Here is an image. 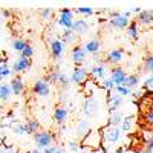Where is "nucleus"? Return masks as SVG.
Returning a JSON list of instances; mask_svg holds the SVG:
<instances>
[{
    "instance_id": "4",
    "label": "nucleus",
    "mask_w": 153,
    "mask_h": 153,
    "mask_svg": "<svg viewBox=\"0 0 153 153\" xmlns=\"http://www.w3.org/2000/svg\"><path fill=\"white\" fill-rule=\"evenodd\" d=\"M74 14L75 12L69 8H61L58 11V19H57V25L61 26L63 29H72V25H74Z\"/></svg>"
},
{
    "instance_id": "10",
    "label": "nucleus",
    "mask_w": 153,
    "mask_h": 153,
    "mask_svg": "<svg viewBox=\"0 0 153 153\" xmlns=\"http://www.w3.org/2000/svg\"><path fill=\"white\" fill-rule=\"evenodd\" d=\"M86 51H84V48L83 46H80V45H76V46H74L72 48V51H71V60L75 63L76 66H81L83 63L86 61Z\"/></svg>"
},
{
    "instance_id": "24",
    "label": "nucleus",
    "mask_w": 153,
    "mask_h": 153,
    "mask_svg": "<svg viewBox=\"0 0 153 153\" xmlns=\"http://www.w3.org/2000/svg\"><path fill=\"white\" fill-rule=\"evenodd\" d=\"M126 34H127V37H129V38H132V40H138V37H139V28H138L136 20L130 22V25L126 29Z\"/></svg>"
},
{
    "instance_id": "31",
    "label": "nucleus",
    "mask_w": 153,
    "mask_h": 153,
    "mask_svg": "<svg viewBox=\"0 0 153 153\" xmlns=\"http://www.w3.org/2000/svg\"><path fill=\"white\" fill-rule=\"evenodd\" d=\"M143 71L153 74V54H150V55H147L144 58V61H143Z\"/></svg>"
},
{
    "instance_id": "11",
    "label": "nucleus",
    "mask_w": 153,
    "mask_h": 153,
    "mask_svg": "<svg viewBox=\"0 0 153 153\" xmlns=\"http://www.w3.org/2000/svg\"><path fill=\"white\" fill-rule=\"evenodd\" d=\"M91 75H92V78L97 80V81L106 80V76H107V66H106V63H97L95 66H92L91 68Z\"/></svg>"
},
{
    "instance_id": "5",
    "label": "nucleus",
    "mask_w": 153,
    "mask_h": 153,
    "mask_svg": "<svg viewBox=\"0 0 153 153\" xmlns=\"http://www.w3.org/2000/svg\"><path fill=\"white\" fill-rule=\"evenodd\" d=\"M109 25L115 29H127V26L130 25V19L126 17L124 14H120V12H110L109 11Z\"/></svg>"
},
{
    "instance_id": "51",
    "label": "nucleus",
    "mask_w": 153,
    "mask_h": 153,
    "mask_svg": "<svg viewBox=\"0 0 153 153\" xmlns=\"http://www.w3.org/2000/svg\"><path fill=\"white\" fill-rule=\"evenodd\" d=\"M28 153H43V150H40V149H34V150H29Z\"/></svg>"
},
{
    "instance_id": "32",
    "label": "nucleus",
    "mask_w": 153,
    "mask_h": 153,
    "mask_svg": "<svg viewBox=\"0 0 153 153\" xmlns=\"http://www.w3.org/2000/svg\"><path fill=\"white\" fill-rule=\"evenodd\" d=\"M11 129H12V132H14L16 135H25L26 133V127H25V124H20V123H11V124H8Z\"/></svg>"
},
{
    "instance_id": "6",
    "label": "nucleus",
    "mask_w": 153,
    "mask_h": 153,
    "mask_svg": "<svg viewBox=\"0 0 153 153\" xmlns=\"http://www.w3.org/2000/svg\"><path fill=\"white\" fill-rule=\"evenodd\" d=\"M87 78H89V71L83 66H76L69 76L71 84H75V86H83L87 81Z\"/></svg>"
},
{
    "instance_id": "9",
    "label": "nucleus",
    "mask_w": 153,
    "mask_h": 153,
    "mask_svg": "<svg viewBox=\"0 0 153 153\" xmlns=\"http://www.w3.org/2000/svg\"><path fill=\"white\" fill-rule=\"evenodd\" d=\"M32 92L38 97H48L51 94V84L45 78H38L32 86Z\"/></svg>"
},
{
    "instance_id": "47",
    "label": "nucleus",
    "mask_w": 153,
    "mask_h": 153,
    "mask_svg": "<svg viewBox=\"0 0 153 153\" xmlns=\"http://www.w3.org/2000/svg\"><path fill=\"white\" fill-rule=\"evenodd\" d=\"M92 153H107V150H106V147H104V146H101L100 149H97V150H94Z\"/></svg>"
},
{
    "instance_id": "28",
    "label": "nucleus",
    "mask_w": 153,
    "mask_h": 153,
    "mask_svg": "<svg viewBox=\"0 0 153 153\" xmlns=\"http://www.w3.org/2000/svg\"><path fill=\"white\" fill-rule=\"evenodd\" d=\"M60 75H61V71L58 69V68H55V69H52V71H51L46 76H45V80L51 84V83H52V84H55V83H58V78H60Z\"/></svg>"
},
{
    "instance_id": "14",
    "label": "nucleus",
    "mask_w": 153,
    "mask_h": 153,
    "mask_svg": "<svg viewBox=\"0 0 153 153\" xmlns=\"http://www.w3.org/2000/svg\"><path fill=\"white\" fill-rule=\"evenodd\" d=\"M31 66H32V60H31V58L19 57V58L14 61V65H12V72H16V74H23L25 71H28Z\"/></svg>"
},
{
    "instance_id": "27",
    "label": "nucleus",
    "mask_w": 153,
    "mask_h": 153,
    "mask_svg": "<svg viewBox=\"0 0 153 153\" xmlns=\"http://www.w3.org/2000/svg\"><path fill=\"white\" fill-rule=\"evenodd\" d=\"M12 95V91H11V87L9 84H0V101H3V103H6V101L11 98Z\"/></svg>"
},
{
    "instance_id": "37",
    "label": "nucleus",
    "mask_w": 153,
    "mask_h": 153,
    "mask_svg": "<svg viewBox=\"0 0 153 153\" xmlns=\"http://www.w3.org/2000/svg\"><path fill=\"white\" fill-rule=\"evenodd\" d=\"M68 147H69V150H71L72 153H80V152H81V144L76 143V141L68 143Z\"/></svg>"
},
{
    "instance_id": "16",
    "label": "nucleus",
    "mask_w": 153,
    "mask_h": 153,
    "mask_svg": "<svg viewBox=\"0 0 153 153\" xmlns=\"http://www.w3.org/2000/svg\"><path fill=\"white\" fill-rule=\"evenodd\" d=\"M136 23L143 26H150L153 25V9H143L136 16Z\"/></svg>"
},
{
    "instance_id": "18",
    "label": "nucleus",
    "mask_w": 153,
    "mask_h": 153,
    "mask_svg": "<svg viewBox=\"0 0 153 153\" xmlns=\"http://www.w3.org/2000/svg\"><path fill=\"white\" fill-rule=\"evenodd\" d=\"M91 130H92L91 129V123L86 121V120H80L78 123H76V127H75V135H76V138L84 139Z\"/></svg>"
},
{
    "instance_id": "38",
    "label": "nucleus",
    "mask_w": 153,
    "mask_h": 153,
    "mask_svg": "<svg viewBox=\"0 0 153 153\" xmlns=\"http://www.w3.org/2000/svg\"><path fill=\"white\" fill-rule=\"evenodd\" d=\"M32 55H34V48L31 45H28L26 48L23 49V52L20 54V57H23V58H31Z\"/></svg>"
},
{
    "instance_id": "15",
    "label": "nucleus",
    "mask_w": 153,
    "mask_h": 153,
    "mask_svg": "<svg viewBox=\"0 0 153 153\" xmlns=\"http://www.w3.org/2000/svg\"><path fill=\"white\" fill-rule=\"evenodd\" d=\"M121 104H123V97H121L120 94H117L115 91L110 92L109 97H107V107H109V112H110V113H112V112H117Z\"/></svg>"
},
{
    "instance_id": "40",
    "label": "nucleus",
    "mask_w": 153,
    "mask_h": 153,
    "mask_svg": "<svg viewBox=\"0 0 153 153\" xmlns=\"http://www.w3.org/2000/svg\"><path fill=\"white\" fill-rule=\"evenodd\" d=\"M143 87H144V91H153V75L147 76V78L144 80Z\"/></svg>"
},
{
    "instance_id": "26",
    "label": "nucleus",
    "mask_w": 153,
    "mask_h": 153,
    "mask_svg": "<svg viewBox=\"0 0 153 153\" xmlns=\"http://www.w3.org/2000/svg\"><path fill=\"white\" fill-rule=\"evenodd\" d=\"M133 124H135V117H133V115H130V117H126V118L123 120L120 129H121V132H130L132 127H133Z\"/></svg>"
},
{
    "instance_id": "22",
    "label": "nucleus",
    "mask_w": 153,
    "mask_h": 153,
    "mask_svg": "<svg viewBox=\"0 0 153 153\" xmlns=\"http://www.w3.org/2000/svg\"><path fill=\"white\" fill-rule=\"evenodd\" d=\"M75 32L72 29H63V32L60 34V40L63 45H72L75 42Z\"/></svg>"
},
{
    "instance_id": "23",
    "label": "nucleus",
    "mask_w": 153,
    "mask_h": 153,
    "mask_svg": "<svg viewBox=\"0 0 153 153\" xmlns=\"http://www.w3.org/2000/svg\"><path fill=\"white\" fill-rule=\"evenodd\" d=\"M25 127H26V133L34 136L38 130H40V121L31 118V120H28V123H26V124H25Z\"/></svg>"
},
{
    "instance_id": "7",
    "label": "nucleus",
    "mask_w": 153,
    "mask_h": 153,
    "mask_svg": "<svg viewBox=\"0 0 153 153\" xmlns=\"http://www.w3.org/2000/svg\"><path fill=\"white\" fill-rule=\"evenodd\" d=\"M63 51H65V45L61 43L60 38H57V37L49 38V52L54 60H58L63 55Z\"/></svg>"
},
{
    "instance_id": "46",
    "label": "nucleus",
    "mask_w": 153,
    "mask_h": 153,
    "mask_svg": "<svg viewBox=\"0 0 153 153\" xmlns=\"http://www.w3.org/2000/svg\"><path fill=\"white\" fill-rule=\"evenodd\" d=\"M130 95H132L133 98H143V92H141V91H136V92H132Z\"/></svg>"
},
{
    "instance_id": "45",
    "label": "nucleus",
    "mask_w": 153,
    "mask_h": 153,
    "mask_svg": "<svg viewBox=\"0 0 153 153\" xmlns=\"http://www.w3.org/2000/svg\"><path fill=\"white\" fill-rule=\"evenodd\" d=\"M5 66H8V58L6 57H2V58H0V69L5 68Z\"/></svg>"
},
{
    "instance_id": "19",
    "label": "nucleus",
    "mask_w": 153,
    "mask_h": 153,
    "mask_svg": "<svg viewBox=\"0 0 153 153\" xmlns=\"http://www.w3.org/2000/svg\"><path fill=\"white\" fill-rule=\"evenodd\" d=\"M9 87H11V91H12V95H22L23 91H25V84H23V80L20 78V76H14V78L11 80L9 83Z\"/></svg>"
},
{
    "instance_id": "33",
    "label": "nucleus",
    "mask_w": 153,
    "mask_h": 153,
    "mask_svg": "<svg viewBox=\"0 0 153 153\" xmlns=\"http://www.w3.org/2000/svg\"><path fill=\"white\" fill-rule=\"evenodd\" d=\"M63 91H66V89L69 87V84H71V80H69V76L66 75V74H63L61 72V75H60V78H58V83H57Z\"/></svg>"
},
{
    "instance_id": "30",
    "label": "nucleus",
    "mask_w": 153,
    "mask_h": 153,
    "mask_svg": "<svg viewBox=\"0 0 153 153\" xmlns=\"http://www.w3.org/2000/svg\"><path fill=\"white\" fill-rule=\"evenodd\" d=\"M138 83H139V76L138 75H127V78H126V81H124V84L123 86H126V87H129L130 91L133 87H136L138 86Z\"/></svg>"
},
{
    "instance_id": "20",
    "label": "nucleus",
    "mask_w": 153,
    "mask_h": 153,
    "mask_svg": "<svg viewBox=\"0 0 153 153\" xmlns=\"http://www.w3.org/2000/svg\"><path fill=\"white\" fill-rule=\"evenodd\" d=\"M87 29H89V25H87V22H86V20H83V19H76V20H74L72 31H74L75 34H78V35H84V34L87 32Z\"/></svg>"
},
{
    "instance_id": "8",
    "label": "nucleus",
    "mask_w": 153,
    "mask_h": 153,
    "mask_svg": "<svg viewBox=\"0 0 153 153\" xmlns=\"http://www.w3.org/2000/svg\"><path fill=\"white\" fill-rule=\"evenodd\" d=\"M98 110H100V104H98L97 98H94V97L86 98L84 104H83V112H84L86 117H89V118L95 117V115L98 113Z\"/></svg>"
},
{
    "instance_id": "17",
    "label": "nucleus",
    "mask_w": 153,
    "mask_h": 153,
    "mask_svg": "<svg viewBox=\"0 0 153 153\" xmlns=\"http://www.w3.org/2000/svg\"><path fill=\"white\" fill-rule=\"evenodd\" d=\"M68 118H69V110H68V107L66 106H58L55 110H54V120H55V123L58 124V126H63L66 121H68Z\"/></svg>"
},
{
    "instance_id": "25",
    "label": "nucleus",
    "mask_w": 153,
    "mask_h": 153,
    "mask_svg": "<svg viewBox=\"0 0 153 153\" xmlns=\"http://www.w3.org/2000/svg\"><path fill=\"white\" fill-rule=\"evenodd\" d=\"M123 120H124V117H123L121 112H118V110H117V112H112L110 117H109V121H107V126H115V127H118V126H121Z\"/></svg>"
},
{
    "instance_id": "54",
    "label": "nucleus",
    "mask_w": 153,
    "mask_h": 153,
    "mask_svg": "<svg viewBox=\"0 0 153 153\" xmlns=\"http://www.w3.org/2000/svg\"><path fill=\"white\" fill-rule=\"evenodd\" d=\"M135 153H143V152H135Z\"/></svg>"
},
{
    "instance_id": "1",
    "label": "nucleus",
    "mask_w": 153,
    "mask_h": 153,
    "mask_svg": "<svg viewBox=\"0 0 153 153\" xmlns=\"http://www.w3.org/2000/svg\"><path fill=\"white\" fill-rule=\"evenodd\" d=\"M101 138H103V146L107 150V147L120 143L121 129L120 127H115V126H106V127H103V130H101Z\"/></svg>"
},
{
    "instance_id": "44",
    "label": "nucleus",
    "mask_w": 153,
    "mask_h": 153,
    "mask_svg": "<svg viewBox=\"0 0 153 153\" xmlns=\"http://www.w3.org/2000/svg\"><path fill=\"white\" fill-rule=\"evenodd\" d=\"M57 149H58V146L55 144V146H51V147H46L45 150H43V153H55L57 152Z\"/></svg>"
},
{
    "instance_id": "13",
    "label": "nucleus",
    "mask_w": 153,
    "mask_h": 153,
    "mask_svg": "<svg viewBox=\"0 0 153 153\" xmlns=\"http://www.w3.org/2000/svg\"><path fill=\"white\" fill-rule=\"evenodd\" d=\"M123 60H124V49H112L106 55V63L113 65V68L117 65H120Z\"/></svg>"
},
{
    "instance_id": "42",
    "label": "nucleus",
    "mask_w": 153,
    "mask_h": 153,
    "mask_svg": "<svg viewBox=\"0 0 153 153\" xmlns=\"http://www.w3.org/2000/svg\"><path fill=\"white\" fill-rule=\"evenodd\" d=\"M0 153H22V152L17 150V149H14L11 144H8V146H5V147L0 149Z\"/></svg>"
},
{
    "instance_id": "48",
    "label": "nucleus",
    "mask_w": 153,
    "mask_h": 153,
    "mask_svg": "<svg viewBox=\"0 0 153 153\" xmlns=\"http://www.w3.org/2000/svg\"><path fill=\"white\" fill-rule=\"evenodd\" d=\"M2 14H3V17H11L12 12H11L9 9H2Z\"/></svg>"
},
{
    "instance_id": "39",
    "label": "nucleus",
    "mask_w": 153,
    "mask_h": 153,
    "mask_svg": "<svg viewBox=\"0 0 153 153\" xmlns=\"http://www.w3.org/2000/svg\"><path fill=\"white\" fill-rule=\"evenodd\" d=\"M40 17H42L45 22H48L51 17H52V9H51V8H43V9L40 11Z\"/></svg>"
},
{
    "instance_id": "2",
    "label": "nucleus",
    "mask_w": 153,
    "mask_h": 153,
    "mask_svg": "<svg viewBox=\"0 0 153 153\" xmlns=\"http://www.w3.org/2000/svg\"><path fill=\"white\" fill-rule=\"evenodd\" d=\"M34 141H35L37 149L45 150L46 147L55 146L57 138H55V135H54L52 132H48V130H38V132L34 135Z\"/></svg>"
},
{
    "instance_id": "41",
    "label": "nucleus",
    "mask_w": 153,
    "mask_h": 153,
    "mask_svg": "<svg viewBox=\"0 0 153 153\" xmlns=\"http://www.w3.org/2000/svg\"><path fill=\"white\" fill-rule=\"evenodd\" d=\"M11 75H12V69H9L8 66L0 69V80H5V78H8V76H11Z\"/></svg>"
},
{
    "instance_id": "50",
    "label": "nucleus",
    "mask_w": 153,
    "mask_h": 153,
    "mask_svg": "<svg viewBox=\"0 0 153 153\" xmlns=\"http://www.w3.org/2000/svg\"><path fill=\"white\" fill-rule=\"evenodd\" d=\"M55 153H68V152L65 150V147H60V146H58V149H57V152H55Z\"/></svg>"
},
{
    "instance_id": "29",
    "label": "nucleus",
    "mask_w": 153,
    "mask_h": 153,
    "mask_svg": "<svg viewBox=\"0 0 153 153\" xmlns=\"http://www.w3.org/2000/svg\"><path fill=\"white\" fill-rule=\"evenodd\" d=\"M29 43H26V40H23V38H14L12 40V49L16 51V52H19V54H22L23 52V49L26 48Z\"/></svg>"
},
{
    "instance_id": "21",
    "label": "nucleus",
    "mask_w": 153,
    "mask_h": 153,
    "mask_svg": "<svg viewBox=\"0 0 153 153\" xmlns=\"http://www.w3.org/2000/svg\"><path fill=\"white\" fill-rule=\"evenodd\" d=\"M83 48L86 51V54H98L100 49H101V42L98 38H92V40H89Z\"/></svg>"
},
{
    "instance_id": "53",
    "label": "nucleus",
    "mask_w": 153,
    "mask_h": 153,
    "mask_svg": "<svg viewBox=\"0 0 153 153\" xmlns=\"http://www.w3.org/2000/svg\"><path fill=\"white\" fill-rule=\"evenodd\" d=\"M152 107H153V100H152Z\"/></svg>"
},
{
    "instance_id": "52",
    "label": "nucleus",
    "mask_w": 153,
    "mask_h": 153,
    "mask_svg": "<svg viewBox=\"0 0 153 153\" xmlns=\"http://www.w3.org/2000/svg\"><path fill=\"white\" fill-rule=\"evenodd\" d=\"M124 152H127V147H120L117 150V153H124Z\"/></svg>"
},
{
    "instance_id": "34",
    "label": "nucleus",
    "mask_w": 153,
    "mask_h": 153,
    "mask_svg": "<svg viewBox=\"0 0 153 153\" xmlns=\"http://www.w3.org/2000/svg\"><path fill=\"white\" fill-rule=\"evenodd\" d=\"M74 12H76V14H80V16H92L95 11L91 6H80V8H76Z\"/></svg>"
},
{
    "instance_id": "3",
    "label": "nucleus",
    "mask_w": 153,
    "mask_h": 153,
    "mask_svg": "<svg viewBox=\"0 0 153 153\" xmlns=\"http://www.w3.org/2000/svg\"><path fill=\"white\" fill-rule=\"evenodd\" d=\"M103 146V138H101V130H91L84 139H81V147L97 150Z\"/></svg>"
},
{
    "instance_id": "43",
    "label": "nucleus",
    "mask_w": 153,
    "mask_h": 153,
    "mask_svg": "<svg viewBox=\"0 0 153 153\" xmlns=\"http://www.w3.org/2000/svg\"><path fill=\"white\" fill-rule=\"evenodd\" d=\"M144 120H146L147 126H153V109H152V110H149V112H146Z\"/></svg>"
},
{
    "instance_id": "12",
    "label": "nucleus",
    "mask_w": 153,
    "mask_h": 153,
    "mask_svg": "<svg viewBox=\"0 0 153 153\" xmlns=\"http://www.w3.org/2000/svg\"><path fill=\"white\" fill-rule=\"evenodd\" d=\"M110 78H112V81L115 83V87H117V86H123L124 81H126V78H127V74H126V71H124L123 68L115 66V68H112V71H110Z\"/></svg>"
},
{
    "instance_id": "49",
    "label": "nucleus",
    "mask_w": 153,
    "mask_h": 153,
    "mask_svg": "<svg viewBox=\"0 0 153 153\" xmlns=\"http://www.w3.org/2000/svg\"><path fill=\"white\" fill-rule=\"evenodd\" d=\"M141 11H143V9L139 8V6H133V8H132V12H135L136 16H138V14H139V12H141Z\"/></svg>"
},
{
    "instance_id": "35",
    "label": "nucleus",
    "mask_w": 153,
    "mask_h": 153,
    "mask_svg": "<svg viewBox=\"0 0 153 153\" xmlns=\"http://www.w3.org/2000/svg\"><path fill=\"white\" fill-rule=\"evenodd\" d=\"M101 87L109 91V92H113L115 91V83L112 81V78H106V80L101 81Z\"/></svg>"
},
{
    "instance_id": "36",
    "label": "nucleus",
    "mask_w": 153,
    "mask_h": 153,
    "mask_svg": "<svg viewBox=\"0 0 153 153\" xmlns=\"http://www.w3.org/2000/svg\"><path fill=\"white\" fill-rule=\"evenodd\" d=\"M115 92L120 94L121 97H127V95L132 94V91H130L129 87H126V86H117V87H115Z\"/></svg>"
}]
</instances>
